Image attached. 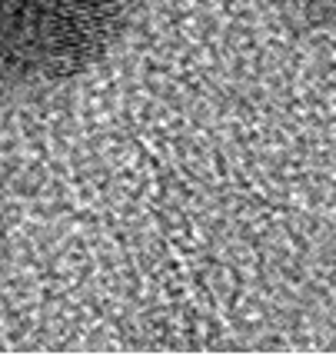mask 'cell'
Returning <instances> with one entry per match:
<instances>
[{
	"mask_svg": "<svg viewBox=\"0 0 336 356\" xmlns=\"http://www.w3.org/2000/svg\"><path fill=\"white\" fill-rule=\"evenodd\" d=\"M137 0H0V87H60L110 57Z\"/></svg>",
	"mask_w": 336,
	"mask_h": 356,
	"instance_id": "cell-1",
	"label": "cell"
},
{
	"mask_svg": "<svg viewBox=\"0 0 336 356\" xmlns=\"http://www.w3.org/2000/svg\"><path fill=\"white\" fill-rule=\"evenodd\" d=\"M276 7L296 27L336 33V0H276Z\"/></svg>",
	"mask_w": 336,
	"mask_h": 356,
	"instance_id": "cell-2",
	"label": "cell"
}]
</instances>
